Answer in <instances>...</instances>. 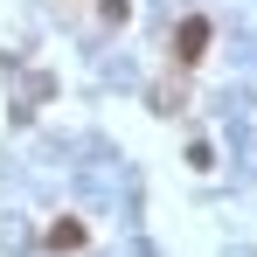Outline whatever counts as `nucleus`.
I'll use <instances>...</instances> for the list:
<instances>
[{
    "mask_svg": "<svg viewBox=\"0 0 257 257\" xmlns=\"http://www.w3.org/2000/svg\"><path fill=\"white\" fill-rule=\"evenodd\" d=\"M209 42V28H202V21H188V28H181V49H188V56H181V63H195V49Z\"/></svg>",
    "mask_w": 257,
    "mask_h": 257,
    "instance_id": "obj_1",
    "label": "nucleus"
},
{
    "mask_svg": "<svg viewBox=\"0 0 257 257\" xmlns=\"http://www.w3.org/2000/svg\"><path fill=\"white\" fill-rule=\"evenodd\" d=\"M49 243H56V250H77V243H84V229H77V222H63V229H49Z\"/></svg>",
    "mask_w": 257,
    "mask_h": 257,
    "instance_id": "obj_2",
    "label": "nucleus"
}]
</instances>
